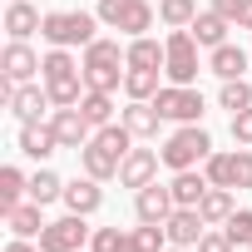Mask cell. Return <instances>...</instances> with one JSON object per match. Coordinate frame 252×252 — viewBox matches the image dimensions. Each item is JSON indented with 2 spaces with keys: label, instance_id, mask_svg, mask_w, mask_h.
Listing matches in <instances>:
<instances>
[{
  "label": "cell",
  "instance_id": "6da1fadb",
  "mask_svg": "<svg viewBox=\"0 0 252 252\" xmlns=\"http://www.w3.org/2000/svg\"><path fill=\"white\" fill-rule=\"evenodd\" d=\"M129 149H134V134H129V124H104V129H94V139L79 149V163H84V173L89 178H119V168H124V158H129Z\"/></svg>",
  "mask_w": 252,
  "mask_h": 252
},
{
  "label": "cell",
  "instance_id": "7a4b0ae2",
  "mask_svg": "<svg viewBox=\"0 0 252 252\" xmlns=\"http://www.w3.org/2000/svg\"><path fill=\"white\" fill-rule=\"evenodd\" d=\"M40 84L50 89V99H55V109H69V104H79L84 99V64L69 55V50H50L45 55V64H40Z\"/></svg>",
  "mask_w": 252,
  "mask_h": 252
},
{
  "label": "cell",
  "instance_id": "3957f363",
  "mask_svg": "<svg viewBox=\"0 0 252 252\" xmlns=\"http://www.w3.org/2000/svg\"><path fill=\"white\" fill-rule=\"evenodd\" d=\"M79 64H84V84L89 89L114 94L124 84V69H129V50H119V40H94V45H84Z\"/></svg>",
  "mask_w": 252,
  "mask_h": 252
},
{
  "label": "cell",
  "instance_id": "277c9868",
  "mask_svg": "<svg viewBox=\"0 0 252 252\" xmlns=\"http://www.w3.org/2000/svg\"><path fill=\"white\" fill-rule=\"evenodd\" d=\"M99 15H89V10H50L45 15V25H40V35L50 40V50H74V45H94L99 35Z\"/></svg>",
  "mask_w": 252,
  "mask_h": 252
},
{
  "label": "cell",
  "instance_id": "5b68a950",
  "mask_svg": "<svg viewBox=\"0 0 252 252\" xmlns=\"http://www.w3.org/2000/svg\"><path fill=\"white\" fill-rule=\"evenodd\" d=\"M94 15H99V25H109V30H119V35H129V40L149 35L154 20H158V10L149 5V0H99Z\"/></svg>",
  "mask_w": 252,
  "mask_h": 252
},
{
  "label": "cell",
  "instance_id": "8992f818",
  "mask_svg": "<svg viewBox=\"0 0 252 252\" xmlns=\"http://www.w3.org/2000/svg\"><path fill=\"white\" fill-rule=\"evenodd\" d=\"M158 154H163V163H168L173 173H178V168H198V163H208L213 139H208L203 124H183L178 134H168V144H163Z\"/></svg>",
  "mask_w": 252,
  "mask_h": 252
},
{
  "label": "cell",
  "instance_id": "52a82bcc",
  "mask_svg": "<svg viewBox=\"0 0 252 252\" xmlns=\"http://www.w3.org/2000/svg\"><path fill=\"white\" fill-rule=\"evenodd\" d=\"M163 74H168V84H198V69H203V60H198V35L193 30H173L168 40H163Z\"/></svg>",
  "mask_w": 252,
  "mask_h": 252
},
{
  "label": "cell",
  "instance_id": "ba28073f",
  "mask_svg": "<svg viewBox=\"0 0 252 252\" xmlns=\"http://www.w3.org/2000/svg\"><path fill=\"white\" fill-rule=\"evenodd\" d=\"M203 173L213 188H252V149H232V154L218 149V154H208Z\"/></svg>",
  "mask_w": 252,
  "mask_h": 252
},
{
  "label": "cell",
  "instance_id": "9c48e42d",
  "mask_svg": "<svg viewBox=\"0 0 252 252\" xmlns=\"http://www.w3.org/2000/svg\"><path fill=\"white\" fill-rule=\"evenodd\" d=\"M89 237H94V227L84 222V213H64V218L45 222L40 247H45V252H84V242H89Z\"/></svg>",
  "mask_w": 252,
  "mask_h": 252
},
{
  "label": "cell",
  "instance_id": "30bf717a",
  "mask_svg": "<svg viewBox=\"0 0 252 252\" xmlns=\"http://www.w3.org/2000/svg\"><path fill=\"white\" fill-rule=\"evenodd\" d=\"M154 104H158V114L173 119V124H198V119H203V94H198L193 84H163V89L154 94Z\"/></svg>",
  "mask_w": 252,
  "mask_h": 252
},
{
  "label": "cell",
  "instance_id": "8fae6325",
  "mask_svg": "<svg viewBox=\"0 0 252 252\" xmlns=\"http://www.w3.org/2000/svg\"><path fill=\"white\" fill-rule=\"evenodd\" d=\"M173 208H178V203H173V188H168V183H158V178H154L149 188H139V193H134V218H139V222H168V213H173Z\"/></svg>",
  "mask_w": 252,
  "mask_h": 252
},
{
  "label": "cell",
  "instance_id": "7c38bea8",
  "mask_svg": "<svg viewBox=\"0 0 252 252\" xmlns=\"http://www.w3.org/2000/svg\"><path fill=\"white\" fill-rule=\"evenodd\" d=\"M50 124H55V134H60V149H74V154H79V149L94 139V124L84 119V109H79V104L55 109V119H50Z\"/></svg>",
  "mask_w": 252,
  "mask_h": 252
},
{
  "label": "cell",
  "instance_id": "4fadbf2b",
  "mask_svg": "<svg viewBox=\"0 0 252 252\" xmlns=\"http://www.w3.org/2000/svg\"><path fill=\"white\" fill-rule=\"evenodd\" d=\"M40 64H45V55H35L25 40H10V45H5V55H0V74L15 79V84H30V79L40 74Z\"/></svg>",
  "mask_w": 252,
  "mask_h": 252
},
{
  "label": "cell",
  "instance_id": "5bb4252c",
  "mask_svg": "<svg viewBox=\"0 0 252 252\" xmlns=\"http://www.w3.org/2000/svg\"><path fill=\"white\" fill-rule=\"evenodd\" d=\"M158 163H163V154H154V149H129V158H124V168H119V183L124 188H149L154 178H158Z\"/></svg>",
  "mask_w": 252,
  "mask_h": 252
},
{
  "label": "cell",
  "instance_id": "9a60e30c",
  "mask_svg": "<svg viewBox=\"0 0 252 252\" xmlns=\"http://www.w3.org/2000/svg\"><path fill=\"white\" fill-rule=\"evenodd\" d=\"M163 227H168V242H173V247H198L203 232H208V218H203L198 208H173Z\"/></svg>",
  "mask_w": 252,
  "mask_h": 252
},
{
  "label": "cell",
  "instance_id": "2e32d148",
  "mask_svg": "<svg viewBox=\"0 0 252 252\" xmlns=\"http://www.w3.org/2000/svg\"><path fill=\"white\" fill-rule=\"evenodd\" d=\"M119 119L129 124V134H134V139H158V129L168 124V119L158 114V104H154V99H129V109H124Z\"/></svg>",
  "mask_w": 252,
  "mask_h": 252
},
{
  "label": "cell",
  "instance_id": "e0dca14e",
  "mask_svg": "<svg viewBox=\"0 0 252 252\" xmlns=\"http://www.w3.org/2000/svg\"><path fill=\"white\" fill-rule=\"evenodd\" d=\"M60 203H64L69 213H84V218H89V213H99V208H104V188H99V178H89V173H84V178L64 183V198H60Z\"/></svg>",
  "mask_w": 252,
  "mask_h": 252
},
{
  "label": "cell",
  "instance_id": "ac0fdd59",
  "mask_svg": "<svg viewBox=\"0 0 252 252\" xmlns=\"http://www.w3.org/2000/svg\"><path fill=\"white\" fill-rule=\"evenodd\" d=\"M60 149V134H55V124H20V154L25 158H50Z\"/></svg>",
  "mask_w": 252,
  "mask_h": 252
},
{
  "label": "cell",
  "instance_id": "d6986e66",
  "mask_svg": "<svg viewBox=\"0 0 252 252\" xmlns=\"http://www.w3.org/2000/svg\"><path fill=\"white\" fill-rule=\"evenodd\" d=\"M50 104H55V99H50V89H45V84H20V89H15V99H10V114H15L20 124H35Z\"/></svg>",
  "mask_w": 252,
  "mask_h": 252
},
{
  "label": "cell",
  "instance_id": "ffe728a7",
  "mask_svg": "<svg viewBox=\"0 0 252 252\" xmlns=\"http://www.w3.org/2000/svg\"><path fill=\"white\" fill-rule=\"evenodd\" d=\"M40 25H45V15L30 5V0H10V5H5V35L10 40H30Z\"/></svg>",
  "mask_w": 252,
  "mask_h": 252
},
{
  "label": "cell",
  "instance_id": "44dd1931",
  "mask_svg": "<svg viewBox=\"0 0 252 252\" xmlns=\"http://www.w3.org/2000/svg\"><path fill=\"white\" fill-rule=\"evenodd\" d=\"M208 69L218 74V79H247V50L242 45H218L213 55H208Z\"/></svg>",
  "mask_w": 252,
  "mask_h": 252
},
{
  "label": "cell",
  "instance_id": "7402d4cb",
  "mask_svg": "<svg viewBox=\"0 0 252 252\" xmlns=\"http://www.w3.org/2000/svg\"><path fill=\"white\" fill-rule=\"evenodd\" d=\"M168 188H173V203H178V208H198L213 183H208V173H198V168H178Z\"/></svg>",
  "mask_w": 252,
  "mask_h": 252
},
{
  "label": "cell",
  "instance_id": "603a6c76",
  "mask_svg": "<svg viewBox=\"0 0 252 252\" xmlns=\"http://www.w3.org/2000/svg\"><path fill=\"white\" fill-rule=\"evenodd\" d=\"M188 30L198 35V45H203V50H218V45H227V30H232V20H227V15H218V10H203V15H198Z\"/></svg>",
  "mask_w": 252,
  "mask_h": 252
},
{
  "label": "cell",
  "instance_id": "cb8c5ba5",
  "mask_svg": "<svg viewBox=\"0 0 252 252\" xmlns=\"http://www.w3.org/2000/svg\"><path fill=\"white\" fill-rule=\"evenodd\" d=\"M20 198H30V178L10 163V168H0V218L10 208H20Z\"/></svg>",
  "mask_w": 252,
  "mask_h": 252
},
{
  "label": "cell",
  "instance_id": "d4e9b609",
  "mask_svg": "<svg viewBox=\"0 0 252 252\" xmlns=\"http://www.w3.org/2000/svg\"><path fill=\"white\" fill-rule=\"evenodd\" d=\"M198 213L208 218V227L227 222V218L237 213V198H232V188H208V193H203V203H198Z\"/></svg>",
  "mask_w": 252,
  "mask_h": 252
},
{
  "label": "cell",
  "instance_id": "484cf974",
  "mask_svg": "<svg viewBox=\"0 0 252 252\" xmlns=\"http://www.w3.org/2000/svg\"><path fill=\"white\" fill-rule=\"evenodd\" d=\"M5 227H10V237H40V232H45L40 203H20V208H10V213H5Z\"/></svg>",
  "mask_w": 252,
  "mask_h": 252
},
{
  "label": "cell",
  "instance_id": "4316f807",
  "mask_svg": "<svg viewBox=\"0 0 252 252\" xmlns=\"http://www.w3.org/2000/svg\"><path fill=\"white\" fill-rule=\"evenodd\" d=\"M124 50H129V69H163V55H168V50H163L158 40H149V35L129 40Z\"/></svg>",
  "mask_w": 252,
  "mask_h": 252
},
{
  "label": "cell",
  "instance_id": "83f0119b",
  "mask_svg": "<svg viewBox=\"0 0 252 252\" xmlns=\"http://www.w3.org/2000/svg\"><path fill=\"white\" fill-rule=\"evenodd\" d=\"M89 252H139V237L124 232V227H94Z\"/></svg>",
  "mask_w": 252,
  "mask_h": 252
},
{
  "label": "cell",
  "instance_id": "f1b7e54d",
  "mask_svg": "<svg viewBox=\"0 0 252 252\" xmlns=\"http://www.w3.org/2000/svg\"><path fill=\"white\" fill-rule=\"evenodd\" d=\"M60 198H64V178H60L55 168H40V173L30 178V203L50 208V203H60Z\"/></svg>",
  "mask_w": 252,
  "mask_h": 252
},
{
  "label": "cell",
  "instance_id": "f546056e",
  "mask_svg": "<svg viewBox=\"0 0 252 252\" xmlns=\"http://www.w3.org/2000/svg\"><path fill=\"white\" fill-rule=\"evenodd\" d=\"M158 20L168 30H188L198 20V0H158Z\"/></svg>",
  "mask_w": 252,
  "mask_h": 252
},
{
  "label": "cell",
  "instance_id": "4dcf8cb0",
  "mask_svg": "<svg viewBox=\"0 0 252 252\" xmlns=\"http://www.w3.org/2000/svg\"><path fill=\"white\" fill-rule=\"evenodd\" d=\"M163 84H158V69H124V94L129 99H154Z\"/></svg>",
  "mask_w": 252,
  "mask_h": 252
},
{
  "label": "cell",
  "instance_id": "1f68e13d",
  "mask_svg": "<svg viewBox=\"0 0 252 252\" xmlns=\"http://www.w3.org/2000/svg\"><path fill=\"white\" fill-rule=\"evenodd\" d=\"M79 109H84V119L94 124V129H104V124L114 119V99H109L104 89H84V99H79Z\"/></svg>",
  "mask_w": 252,
  "mask_h": 252
},
{
  "label": "cell",
  "instance_id": "d6a6232c",
  "mask_svg": "<svg viewBox=\"0 0 252 252\" xmlns=\"http://www.w3.org/2000/svg\"><path fill=\"white\" fill-rule=\"evenodd\" d=\"M218 104H222L227 114H242V109H252V84H247V79H222V89H218Z\"/></svg>",
  "mask_w": 252,
  "mask_h": 252
},
{
  "label": "cell",
  "instance_id": "836d02e7",
  "mask_svg": "<svg viewBox=\"0 0 252 252\" xmlns=\"http://www.w3.org/2000/svg\"><path fill=\"white\" fill-rule=\"evenodd\" d=\"M134 237H139V252H163L168 247V227L163 222H139Z\"/></svg>",
  "mask_w": 252,
  "mask_h": 252
},
{
  "label": "cell",
  "instance_id": "e575fe53",
  "mask_svg": "<svg viewBox=\"0 0 252 252\" xmlns=\"http://www.w3.org/2000/svg\"><path fill=\"white\" fill-rule=\"evenodd\" d=\"M213 10L227 15L237 30H252V0H213Z\"/></svg>",
  "mask_w": 252,
  "mask_h": 252
},
{
  "label": "cell",
  "instance_id": "d590c367",
  "mask_svg": "<svg viewBox=\"0 0 252 252\" xmlns=\"http://www.w3.org/2000/svg\"><path fill=\"white\" fill-rule=\"evenodd\" d=\"M222 232L232 237V242H242V247H252V208H237L227 222H222Z\"/></svg>",
  "mask_w": 252,
  "mask_h": 252
},
{
  "label": "cell",
  "instance_id": "8d00e7d4",
  "mask_svg": "<svg viewBox=\"0 0 252 252\" xmlns=\"http://www.w3.org/2000/svg\"><path fill=\"white\" fill-rule=\"evenodd\" d=\"M232 144H237V149H252V109L232 114Z\"/></svg>",
  "mask_w": 252,
  "mask_h": 252
},
{
  "label": "cell",
  "instance_id": "74e56055",
  "mask_svg": "<svg viewBox=\"0 0 252 252\" xmlns=\"http://www.w3.org/2000/svg\"><path fill=\"white\" fill-rule=\"evenodd\" d=\"M193 252H237V242H232L227 232H203V242H198Z\"/></svg>",
  "mask_w": 252,
  "mask_h": 252
},
{
  "label": "cell",
  "instance_id": "f35d334b",
  "mask_svg": "<svg viewBox=\"0 0 252 252\" xmlns=\"http://www.w3.org/2000/svg\"><path fill=\"white\" fill-rule=\"evenodd\" d=\"M5 252H45V247H40V242H30V237H10V242H5Z\"/></svg>",
  "mask_w": 252,
  "mask_h": 252
},
{
  "label": "cell",
  "instance_id": "ab89813d",
  "mask_svg": "<svg viewBox=\"0 0 252 252\" xmlns=\"http://www.w3.org/2000/svg\"><path fill=\"white\" fill-rule=\"evenodd\" d=\"M163 252H193V247H173V242H168V247H163Z\"/></svg>",
  "mask_w": 252,
  "mask_h": 252
}]
</instances>
